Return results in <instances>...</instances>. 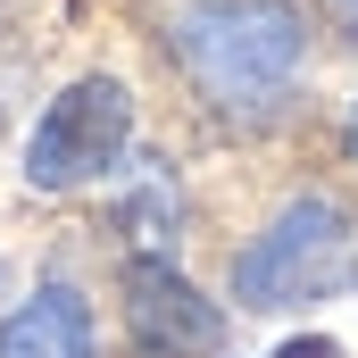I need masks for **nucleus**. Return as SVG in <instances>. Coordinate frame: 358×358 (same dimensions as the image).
<instances>
[{
	"label": "nucleus",
	"instance_id": "obj_1",
	"mask_svg": "<svg viewBox=\"0 0 358 358\" xmlns=\"http://www.w3.org/2000/svg\"><path fill=\"white\" fill-rule=\"evenodd\" d=\"M167 42L208 84V100H225V108H250V100L283 92V76L300 67L292 0H183Z\"/></svg>",
	"mask_w": 358,
	"mask_h": 358
},
{
	"label": "nucleus",
	"instance_id": "obj_2",
	"mask_svg": "<svg viewBox=\"0 0 358 358\" xmlns=\"http://www.w3.org/2000/svg\"><path fill=\"white\" fill-rule=\"evenodd\" d=\"M342 267H350V208L308 192V200H292L267 234L234 259V292L250 308H292V300L325 292Z\"/></svg>",
	"mask_w": 358,
	"mask_h": 358
},
{
	"label": "nucleus",
	"instance_id": "obj_3",
	"mask_svg": "<svg viewBox=\"0 0 358 358\" xmlns=\"http://www.w3.org/2000/svg\"><path fill=\"white\" fill-rule=\"evenodd\" d=\"M125 142H134V92L117 76H84L42 108V125L25 142V176L42 192H76V183L108 176L125 159Z\"/></svg>",
	"mask_w": 358,
	"mask_h": 358
},
{
	"label": "nucleus",
	"instance_id": "obj_4",
	"mask_svg": "<svg viewBox=\"0 0 358 358\" xmlns=\"http://www.w3.org/2000/svg\"><path fill=\"white\" fill-rule=\"evenodd\" d=\"M125 325L150 358H208L225 342V317L217 300H200L167 259H134L125 267Z\"/></svg>",
	"mask_w": 358,
	"mask_h": 358
},
{
	"label": "nucleus",
	"instance_id": "obj_5",
	"mask_svg": "<svg viewBox=\"0 0 358 358\" xmlns=\"http://www.w3.org/2000/svg\"><path fill=\"white\" fill-rule=\"evenodd\" d=\"M0 358H100L92 350V308L67 283H42V292L0 325Z\"/></svg>",
	"mask_w": 358,
	"mask_h": 358
},
{
	"label": "nucleus",
	"instance_id": "obj_6",
	"mask_svg": "<svg viewBox=\"0 0 358 358\" xmlns=\"http://www.w3.org/2000/svg\"><path fill=\"white\" fill-rule=\"evenodd\" d=\"M275 358H342V350H334L325 334H300V342H283V350H275Z\"/></svg>",
	"mask_w": 358,
	"mask_h": 358
},
{
	"label": "nucleus",
	"instance_id": "obj_7",
	"mask_svg": "<svg viewBox=\"0 0 358 358\" xmlns=\"http://www.w3.org/2000/svg\"><path fill=\"white\" fill-rule=\"evenodd\" d=\"M350 142H358V125H350Z\"/></svg>",
	"mask_w": 358,
	"mask_h": 358
},
{
	"label": "nucleus",
	"instance_id": "obj_8",
	"mask_svg": "<svg viewBox=\"0 0 358 358\" xmlns=\"http://www.w3.org/2000/svg\"><path fill=\"white\" fill-rule=\"evenodd\" d=\"M350 17H358V0H350Z\"/></svg>",
	"mask_w": 358,
	"mask_h": 358
}]
</instances>
